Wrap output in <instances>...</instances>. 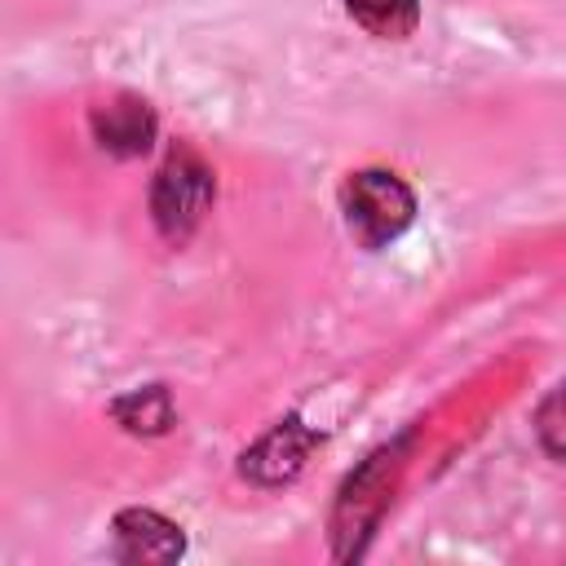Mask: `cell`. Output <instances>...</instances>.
I'll list each match as a JSON object with an SVG mask.
<instances>
[{
    "label": "cell",
    "instance_id": "6da1fadb",
    "mask_svg": "<svg viewBox=\"0 0 566 566\" xmlns=\"http://www.w3.org/2000/svg\"><path fill=\"white\" fill-rule=\"evenodd\" d=\"M340 212L363 248H385L416 221V195L398 172L363 168L340 186Z\"/></svg>",
    "mask_w": 566,
    "mask_h": 566
},
{
    "label": "cell",
    "instance_id": "7a4b0ae2",
    "mask_svg": "<svg viewBox=\"0 0 566 566\" xmlns=\"http://www.w3.org/2000/svg\"><path fill=\"white\" fill-rule=\"evenodd\" d=\"M212 190H217L212 168L186 146L172 150L159 164L155 181H150V221H155V230L168 243H186L199 230V221L212 203Z\"/></svg>",
    "mask_w": 566,
    "mask_h": 566
},
{
    "label": "cell",
    "instance_id": "3957f363",
    "mask_svg": "<svg viewBox=\"0 0 566 566\" xmlns=\"http://www.w3.org/2000/svg\"><path fill=\"white\" fill-rule=\"evenodd\" d=\"M314 447H318V433L310 424H301L296 416H287L274 429H265L239 455V473L248 482H256V486H283V482H292L305 469V460H310Z\"/></svg>",
    "mask_w": 566,
    "mask_h": 566
},
{
    "label": "cell",
    "instance_id": "277c9868",
    "mask_svg": "<svg viewBox=\"0 0 566 566\" xmlns=\"http://www.w3.org/2000/svg\"><path fill=\"white\" fill-rule=\"evenodd\" d=\"M115 531V557L119 562H142V566H164L186 553V535L177 522H168L155 509H124L111 522Z\"/></svg>",
    "mask_w": 566,
    "mask_h": 566
},
{
    "label": "cell",
    "instance_id": "5b68a950",
    "mask_svg": "<svg viewBox=\"0 0 566 566\" xmlns=\"http://www.w3.org/2000/svg\"><path fill=\"white\" fill-rule=\"evenodd\" d=\"M88 128H93V142L115 155V159H133V155H146L150 142H155V111L133 97V93H119L102 106L88 111Z\"/></svg>",
    "mask_w": 566,
    "mask_h": 566
},
{
    "label": "cell",
    "instance_id": "8992f818",
    "mask_svg": "<svg viewBox=\"0 0 566 566\" xmlns=\"http://www.w3.org/2000/svg\"><path fill=\"white\" fill-rule=\"evenodd\" d=\"M111 416L128 429V433H168L177 411H172V398L164 385H146V389H133L124 398L111 402Z\"/></svg>",
    "mask_w": 566,
    "mask_h": 566
},
{
    "label": "cell",
    "instance_id": "52a82bcc",
    "mask_svg": "<svg viewBox=\"0 0 566 566\" xmlns=\"http://www.w3.org/2000/svg\"><path fill=\"white\" fill-rule=\"evenodd\" d=\"M345 13L376 40H402L420 22V0H345Z\"/></svg>",
    "mask_w": 566,
    "mask_h": 566
},
{
    "label": "cell",
    "instance_id": "ba28073f",
    "mask_svg": "<svg viewBox=\"0 0 566 566\" xmlns=\"http://www.w3.org/2000/svg\"><path fill=\"white\" fill-rule=\"evenodd\" d=\"M535 433H539V447H544L553 460H566V380L539 402V411H535Z\"/></svg>",
    "mask_w": 566,
    "mask_h": 566
}]
</instances>
